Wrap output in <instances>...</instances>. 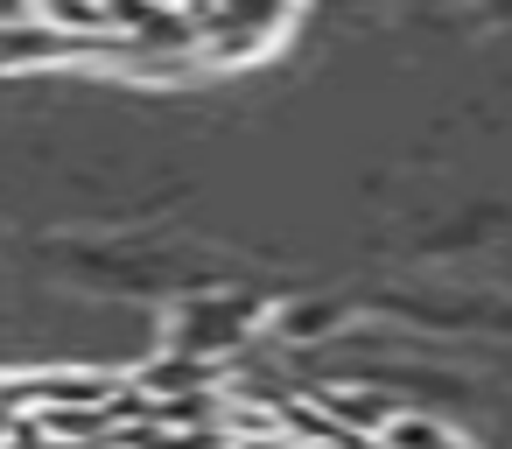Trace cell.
<instances>
[{"instance_id": "cell-1", "label": "cell", "mask_w": 512, "mask_h": 449, "mask_svg": "<svg viewBox=\"0 0 512 449\" xmlns=\"http://www.w3.org/2000/svg\"><path fill=\"white\" fill-rule=\"evenodd\" d=\"M309 400H316V407H323V414H330L344 435H358V442H379V435H386V421L400 414L386 393H344V386H330V393H309Z\"/></svg>"}, {"instance_id": "cell-2", "label": "cell", "mask_w": 512, "mask_h": 449, "mask_svg": "<svg viewBox=\"0 0 512 449\" xmlns=\"http://www.w3.org/2000/svg\"><path fill=\"white\" fill-rule=\"evenodd\" d=\"M379 449H463L435 414H393L386 421V435H379Z\"/></svg>"}]
</instances>
